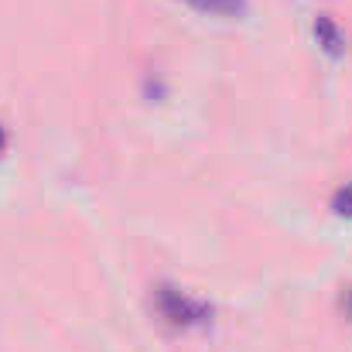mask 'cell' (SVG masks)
Returning a JSON list of instances; mask_svg holds the SVG:
<instances>
[{"label": "cell", "mask_w": 352, "mask_h": 352, "mask_svg": "<svg viewBox=\"0 0 352 352\" xmlns=\"http://www.w3.org/2000/svg\"><path fill=\"white\" fill-rule=\"evenodd\" d=\"M154 308L157 315L175 325V329H206L212 322V305L171 287V284H157L154 287Z\"/></svg>", "instance_id": "6da1fadb"}, {"label": "cell", "mask_w": 352, "mask_h": 352, "mask_svg": "<svg viewBox=\"0 0 352 352\" xmlns=\"http://www.w3.org/2000/svg\"><path fill=\"white\" fill-rule=\"evenodd\" d=\"M315 41H318V48L329 58H342L346 55V34L339 31V24L329 14H318L315 17Z\"/></svg>", "instance_id": "7a4b0ae2"}, {"label": "cell", "mask_w": 352, "mask_h": 352, "mask_svg": "<svg viewBox=\"0 0 352 352\" xmlns=\"http://www.w3.org/2000/svg\"><path fill=\"white\" fill-rule=\"evenodd\" d=\"M182 3H188L202 14H216V17H243L250 7L246 0H182Z\"/></svg>", "instance_id": "3957f363"}, {"label": "cell", "mask_w": 352, "mask_h": 352, "mask_svg": "<svg viewBox=\"0 0 352 352\" xmlns=\"http://www.w3.org/2000/svg\"><path fill=\"white\" fill-rule=\"evenodd\" d=\"M332 212H336L339 219H352V182L342 185V188L332 195Z\"/></svg>", "instance_id": "277c9868"}, {"label": "cell", "mask_w": 352, "mask_h": 352, "mask_svg": "<svg viewBox=\"0 0 352 352\" xmlns=\"http://www.w3.org/2000/svg\"><path fill=\"white\" fill-rule=\"evenodd\" d=\"M346 311H349V318H352V287L346 291Z\"/></svg>", "instance_id": "5b68a950"}, {"label": "cell", "mask_w": 352, "mask_h": 352, "mask_svg": "<svg viewBox=\"0 0 352 352\" xmlns=\"http://www.w3.org/2000/svg\"><path fill=\"white\" fill-rule=\"evenodd\" d=\"M7 147V133H3V126H0V151Z\"/></svg>", "instance_id": "8992f818"}]
</instances>
